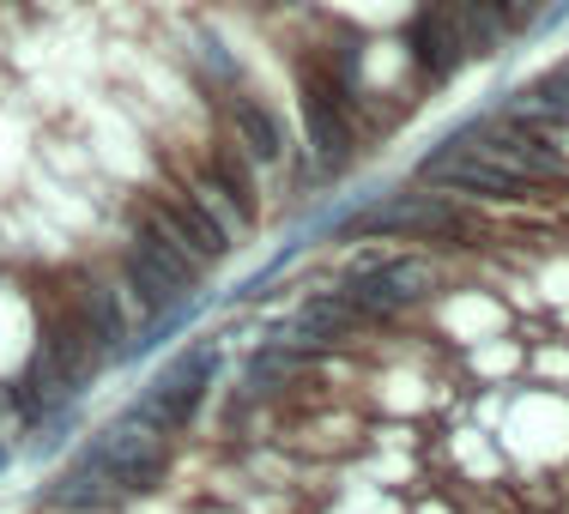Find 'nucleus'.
Instances as JSON below:
<instances>
[{
	"label": "nucleus",
	"mask_w": 569,
	"mask_h": 514,
	"mask_svg": "<svg viewBox=\"0 0 569 514\" xmlns=\"http://www.w3.org/2000/svg\"><path fill=\"white\" fill-rule=\"evenodd\" d=\"M412 514H467V508L455 503V491H430V496H425V503H418Z\"/></svg>",
	"instance_id": "obj_14"
},
{
	"label": "nucleus",
	"mask_w": 569,
	"mask_h": 514,
	"mask_svg": "<svg viewBox=\"0 0 569 514\" xmlns=\"http://www.w3.org/2000/svg\"><path fill=\"white\" fill-rule=\"evenodd\" d=\"M37 508L43 514H128L133 503L116 491V484H103V478H91V472H79V466H61L43 478V491H37Z\"/></svg>",
	"instance_id": "obj_9"
},
{
	"label": "nucleus",
	"mask_w": 569,
	"mask_h": 514,
	"mask_svg": "<svg viewBox=\"0 0 569 514\" xmlns=\"http://www.w3.org/2000/svg\"><path fill=\"white\" fill-rule=\"evenodd\" d=\"M67 466L116 484L128 503H146V496H158L170 484L176 442L158 436V430H146V424H133L128 412H116V417H103V424H91L86 436H79V449L67 454Z\"/></svg>",
	"instance_id": "obj_2"
},
{
	"label": "nucleus",
	"mask_w": 569,
	"mask_h": 514,
	"mask_svg": "<svg viewBox=\"0 0 569 514\" xmlns=\"http://www.w3.org/2000/svg\"><path fill=\"white\" fill-rule=\"evenodd\" d=\"M37 357L49 363V370H61L73 387H91L110 363L98 357V345H91L86 321H79V309L67 303V296L43 279V291H37Z\"/></svg>",
	"instance_id": "obj_8"
},
{
	"label": "nucleus",
	"mask_w": 569,
	"mask_h": 514,
	"mask_svg": "<svg viewBox=\"0 0 569 514\" xmlns=\"http://www.w3.org/2000/svg\"><path fill=\"white\" fill-rule=\"evenodd\" d=\"M219 382H224V333L200 327L182 351H170V357L146 375L140 394L121 405V412H128L133 424H146V430H158V436L176 442L182 430L200 424V412L219 394Z\"/></svg>",
	"instance_id": "obj_1"
},
{
	"label": "nucleus",
	"mask_w": 569,
	"mask_h": 514,
	"mask_svg": "<svg viewBox=\"0 0 569 514\" xmlns=\"http://www.w3.org/2000/svg\"><path fill=\"white\" fill-rule=\"evenodd\" d=\"M73 7H79V0H24V12H31V19H67Z\"/></svg>",
	"instance_id": "obj_15"
},
{
	"label": "nucleus",
	"mask_w": 569,
	"mask_h": 514,
	"mask_svg": "<svg viewBox=\"0 0 569 514\" xmlns=\"http://www.w3.org/2000/svg\"><path fill=\"white\" fill-rule=\"evenodd\" d=\"M400 49H406V61H412L418 85H430V91L455 85V79L472 67L467 31L455 24L449 0H418L412 19H406V31H400Z\"/></svg>",
	"instance_id": "obj_7"
},
{
	"label": "nucleus",
	"mask_w": 569,
	"mask_h": 514,
	"mask_svg": "<svg viewBox=\"0 0 569 514\" xmlns=\"http://www.w3.org/2000/svg\"><path fill=\"white\" fill-rule=\"evenodd\" d=\"M563 24H569V0H546L539 19L527 24V37H551V31H563Z\"/></svg>",
	"instance_id": "obj_13"
},
{
	"label": "nucleus",
	"mask_w": 569,
	"mask_h": 514,
	"mask_svg": "<svg viewBox=\"0 0 569 514\" xmlns=\"http://www.w3.org/2000/svg\"><path fill=\"white\" fill-rule=\"evenodd\" d=\"M207 309H212V291H200V296H188V303H176L170 315H158V321H140L133 327V340H128V351H121V363H140V357H158L170 340H194L200 327H207Z\"/></svg>",
	"instance_id": "obj_10"
},
{
	"label": "nucleus",
	"mask_w": 569,
	"mask_h": 514,
	"mask_svg": "<svg viewBox=\"0 0 569 514\" xmlns=\"http://www.w3.org/2000/svg\"><path fill=\"white\" fill-rule=\"evenodd\" d=\"M207 110H212V128H219L224 140L237 145V152L249 158L261 175L284 170V158H291V128H284V115H279L254 85L224 91V98H212Z\"/></svg>",
	"instance_id": "obj_6"
},
{
	"label": "nucleus",
	"mask_w": 569,
	"mask_h": 514,
	"mask_svg": "<svg viewBox=\"0 0 569 514\" xmlns=\"http://www.w3.org/2000/svg\"><path fill=\"white\" fill-rule=\"evenodd\" d=\"M133 200H140V206L152 212V219L164 224L170 236L182 242V249L194 254L200 266H207V273H219L230 254H237V236L224 230L219 212H212L200 194H188L182 182H170V175H158V182H140V188H133Z\"/></svg>",
	"instance_id": "obj_5"
},
{
	"label": "nucleus",
	"mask_w": 569,
	"mask_h": 514,
	"mask_svg": "<svg viewBox=\"0 0 569 514\" xmlns=\"http://www.w3.org/2000/svg\"><path fill=\"white\" fill-rule=\"evenodd\" d=\"M12 466H19V449H7V442H0V484H7Z\"/></svg>",
	"instance_id": "obj_16"
},
{
	"label": "nucleus",
	"mask_w": 569,
	"mask_h": 514,
	"mask_svg": "<svg viewBox=\"0 0 569 514\" xmlns=\"http://www.w3.org/2000/svg\"><path fill=\"white\" fill-rule=\"evenodd\" d=\"M49 285H56L67 303L79 309V321H86V333H91V345H98V357L116 370L121 351H128V340H133V327H140V315H133L128 291L116 285L110 261H103V266L67 261V266H56V273H49Z\"/></svg>",
	"instance_id": "obj_4"
},
{
	"label": "nucleus",
	"mask_w": 569,
	"mask_h": 514,
	"mask_svg": "<svg viewBox=\"0 0 569 514\" xmlns=\"http://www.w3.org/2000/svg\"><path fill=\"white\" fill-rule=\"evenodd\" d=\"M467 370L479 375V387H521L527 375V345L515 333H497V340L467 345Z\"/></svg>",
	"instance_id": "obj_11"
},
{
	"label": "nucleus",
	"mask_w": 569,
	"mask_h": 514,
	"mask_svg": "<svg viewBox=\"0 0 569 514\" xmlns=\"http://www.w3.org/2000/svg\"><path fill=\"white\" fill-rule=\"evenodd\" d=\"M297 128H303V152L316 158V175H340L363 158V128L351 121V110L340 103V85H333V73L321 67L316 49H303L297 56Z\"/></svg>",
	"instance_id": "obj_3"
},
{
	"label": "nucleus",
	"mask_w": 569,
	"mask_h": 514,
	"mask_svg": "<svg viewBox=\"0 0 569 514\" xmlns=\"http://www.w3.org/2000/svg\"><path fill=\"white\" fill-rule=\"evenodd\" d=\"M73 436H86V417H79V405H67V412L43 417L37 430H24V454H31V460H56L61 449H79Z\"/></svg>",
	"instance_id": "obj_12"
}]
</instances>
